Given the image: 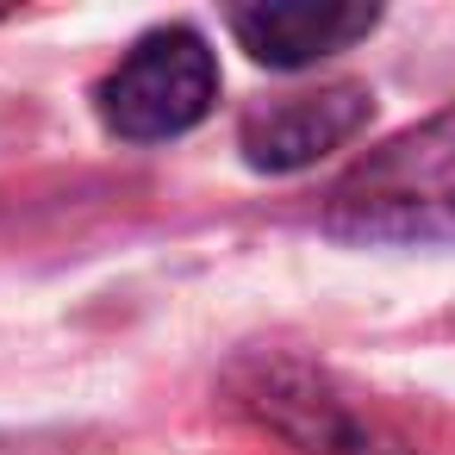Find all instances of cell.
I'll return each instance as SVG.
<instances>
[{
    "label": "cell",
    "mask_w": 455,
    "mask_h": 455,
    "mask_svg": "<svg viewBox=\"0 0 455 455\" xmlns=\"http://www.w3.org/2000/svg\"><path fill=\"white\" fill-rule=\"evenodd\" d=\"M219 100V69L200 32H150L100 88V119L132 138V144H156L175 138L188 125L206 119V107Z\"/></svg>",
    "instance_id": "2"
},
{
    "label": "cell",
    "mask_w": 455,
    "mask_h": 455,
    "mask_svg": "<svg viewBox=\"0 0 455 455\" xmlns=\"http://www.w3.org/2000/svg\"><path fill=\"white\" fill-rule=\"evenodd\" d=\"M374 7H343V0H275V7H237L231 32L256 63L299 69L331 51H349L355 38L374 32Z\"/></svg>",
    "instance_id": "5"
},
{
    "label": "cell",
    "mask_w": 455,
    "mask_h": 455,
    "mask_svg": "<svg viewBox=\"0 0 455 455\" xmlns=\"http://www.w3.org/2000/svg\"><path fill=\"white\" fill-rule=\"evenodd\" d=\"M324 225L355 243H455V107L355 163L331 188Z\"/></svg>",
    "instance_id": "1"
},
{
    "label": "cell",
    "mask_w": 455,
    "mask_h": 455,
    "mask_svg": "<svg viewBox=\"0 0 455 455\" xmlns=\"http://www.w3.org/2000/svg\"><path fill=\"white\" fill-rule=\"evenodd\" d=\"M368 125V88L337 82V88H312V94H281L268 107H256L237 132L243 156L268 175L306 169L331 150H343L355 132Z\"/></svg>",
    "instance_id": "4"
},
{
    "label": "cell",
    "mask_w": 455,
    "mask_h": 455,
    "mask_svg": "<svg viewBox=\"0 0 455 455\" xmlns=\"http://www.w3.org/2000/svg\"><path fill=\"white\" fill-rule=\"evenodd\" d=\"M243 405L262 424H275L287 443H299L306 455H405L380 418L355 411L324 380H312L306 368H287V362H262L243 387Z\"/></svg>",
    "instance_id": "3"
}]
</instances>
